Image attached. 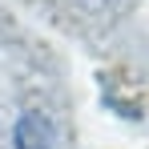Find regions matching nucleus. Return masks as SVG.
I'll return each mask as SVG.
<instances>
[{
    "label": "nucleus",
    "mask_w": 149,
    "mask_h": 149,
    "mask_svg": "<svg viewBox=\"0 0 149 149\" xmlns=\"http://www.w3.org/2000/svg\"><path fill=\"white\" fill-rule=\"evenodd\" d=\"M12 149H56V129L40 109H28L12 125Z\"/></svg>",
    "instance_id": "f257e3e1"
}]
</instances>
